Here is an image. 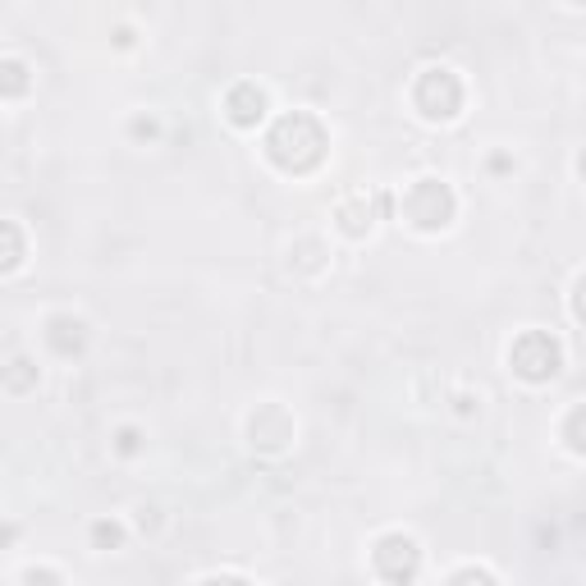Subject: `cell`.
<instances>
[{
  "instance_id": "cell-20",
  "label": "cell",
  "mask_w": 586,
  "mask_h": 586,
  "mask_svg": "<svg viewBox=\"0 0 586 586\" xmlns=\"http://www.w3.org/2000/svg\"><path fill=\"white\" fill-rule=\"evenodd\" d=\"M14 537H19V527L14 522H0V545H10Z\"/></svg>"
},
{
  "instance_id": "cell-9",
  "label": "cell",
  "mask_w": 586,
  "mask_h": 586,
  "mask_svg": "<svg viewBox=\"0 0 586 586\" xmlns=\"http://www.w3.org/2000/svg\"><path fill=\"white\" fill-rule=\"evenodd\" d=\"M335 225H340V234H348V239H367L376 229V207L367 202V193L344 197L335 207Z\"/></svg>"
},
{
  "instance_id": "cell-17",
  "label": "cell",
  "mask_w": 586,
  "mask_h": 586,
  "mask_svg": "<svg viewBox=\"0 0 586 586\" xmlns=\"http://www.w3.org/2000/svg\"><path fill=\"white\" fill-rule=\"evenodd\" d=\"M37 577H46V582H65V573H56V568H23V582H37Z\"/></svg>"
},
{
  "instance_id": "cell-14",
  "label": "cell",
  "mask_w": 586,
  "mask_h": 586,
  "mask_svg": "<svg viewBox=\"0 0 586 586\" xmlns=\"http://www.w3.org/2000/svg\"><path fill=\"white\" fill-rule=\"evenodd\" d=\"M142 449H147V440H142L138 426H119V430H115V453H119V458H138Z\"/></svg>"
},
{
  "instance_id": "cell-5",
  "label": "cell",
  "mask_w": 586,
  "mask_h": 586,
  "mask_svg": "<svg viewBox=\"0 0 586 586\" xmlns=\"http://www.w3.org/2000/svg\"><path fill=\"white\" fill-rule=\"evenodd\" d=\"M298 436V422L285 403H257L248 413V445L257 453H285Z\"/></svg>"
},
{
  "instance_id": "cell-11",
  "label": "cell",
  "mask_w": 586,
  "mask_h": 586,
  "mask_svg": "<svg viewBox=\"0 0 586 586\" xmlns=\"http://www.w3.org/2000/svg\"><path fill=\"white\" fill-rule=\"evenodd\" d=\"M0 386H5L10 394H33L42 386V367L33 358H10L5 367H0Z\"/></svg>"
},
{
  "instance_id": "cell-6",
  "label": "cell",
  "mask_w": 586,
  "mask_h": 586,
  "mask_svg": "<svg viewBox=\"0 0 586 586\" xmlns=\"http://www.w3.org/2000/svg\"><path fill=\"white\" fill-rule=\"evenodd\" d=\"M371 568L386 582H413L422 568V545L407 537V531H386L371 550Z\"/></svg>"
},
{
  "instance_id": "cell-19",
  "label": "cell",
  "mask_w": 586,
  "mask_h": 586,
  "mask_svg": "<svg viewBox=\"0 0 586 586\" xmlns=\"http://www.w3.org/2000/svg\"><path fill=\"white\" fill-rule=\"evenodd\" d=\"M138 37H134V28H115V46H124V50H129Z\"/></svg>"
},
{
  "instance_id": "cell-4",
  "label": "cell",
  "mask_w": 586,
  "mask_h": 586,
  "mask_svg": "<svg viewBox=\"0 0 586 586\" xmlns=\"http://www.w3.org/2000/svg\"><path fill=\"white\" fill-rule=\"evenodd\" d=\"M504 358H508V371L527 380V386H550L564 371V344L550 330H522V335H514Z\"/></svg>"
},
{
  "instance_id": "cell-2",
  "label": "cell",
  "mask_w": 586,
  "mask_h": 586,
  "mask_svg": "<svg viewBox=\"0 0 586 586\" xmlns=\"http://www.w3.org/2000/svg\"><path fill=\"white\" fill-rule=\"evenodd\" d=\"M407 101L426 124H453L468 106V83L449 65H426L407 88Z\"/></svg>"
},
{
  "instance_id": "cell-18",
  "label": "cell",
  "mask_w": 586,
  "mask_h": 586,
  "mask_svg": "<svg viewBox=\"0 0 586 586\" xmlns=\"http://www.w3.org/2000/svg\"><path fill=\"white\" fill-rule=\"evenodd\" d=\"M463 577H486V582H495L491 568H458V573H453V582H463Z\"/></svg>"
},
{
  "instance_id": "cell-21",
  "label": "cell",
  "mask_w": 586,
  "mask_h": 586,
  "mask_svg": "<svg viewBox=\"0 0 586 586\" xmlns=\"http://www.w3.org/2000/svg\"><path fill=\"white\" fill-rule=\"evenodd\" d=\"M491 170L495 174H508V170H514V161H508V157H491Z\"/></svg>"
},
{
  "instance_id": "cell-15",
  "label": "cell",
  "mask_w": 586,
  "mask_h": 586,
  "mask_svg": "<svg viewBox=\"0 0 586 586\" xmlns=\"http://www.w3.org/2000/svg\"><path fill=\"white\" fill-rule=\"evenodd\" d=\"M129 138L134 142H157L161 138V119L157 115H134L129 119Z\"/></svg>"
},
{
  "instance_id": "cell-22",
  "label": "cell",
  "mask_w": 586,
  "mask_h": 586,
  "mask_svg": "<svg viewBox=\"0 0 586 586\" xmlns=\"http://www.w3.org/2000/svg\"><path fill=\"white\" fill-rule=\"evenodd\" d=\"M568 5H582V0H568Z\"/></svg>"
},
{
  "instance_id": "cell-3",
  "label": "cell",
  "mask_w": 586,
  "mask_h": 586,
  "mask_svg": "<svg viewBox=\"0 0 586 586\" xmlns=\"http://www.w3.org/2000/svg\"><path fill=\"white\" fill-rule=\"evenodd\" d=\"M399 211L417 234H445L458 220V193L445 180H436V174H426V180H413L403 188Z\"/></svg>"
},
{
  "instance_id": "cell-8",
  "label": "cell",
  "mask_w": 586,
  "mask_h": 586,
  "mask_svg": "<svg viewBox=\"0 0 586 586\" xmlns=\"http://www.w3.org/2000/svg\"><path fill=\"white\" fill-rule=\"evenodd\" d=\"M42 340L56 358H79V353L88 348V340H92V325L83 317H73V312H50Z\"/></svg>"
},
{
  "instance_id": "cell-12",
  "label": "cell",
  "mask_w": 586,
  "mask_h": 586,
  "mask_svg": "<svg viewBox=\"0 0 586 586\" xmlns=\"http://www.w3.org/2000/svg\"><path fill=\"white\" fill-rule=\"evenodd\" d=\"M33 92V69L28 60H0V101H19Z\"/></svg>"
},
{
  "instance_id": "cell-16",
  "label": "cell",
  "mask_w": 586,
  "mask_h": 586,
  "mask_svg": "<svg viewBox=\"0 0 586 586\" xmlns=\"http://www.w3.org/2000/svg\"><path fill=\"white\" fill-rule=\"evenodd\" d=\"M564 445H568V453H582V403H573L564 417Z\"/></svg>"
},
{
  "instance_id": "cell-1",
  "label": "cell",
  "mask_w": 586,
  "mask_h": 586,
  "mask_svg": "<svg viewBox=\"0 0 586 586\" xmlns=\"http://www.w3.org/2000/svg\"><path fill=\"white\" fill-rule=\"evenodd\" d=\"M266 161L279 170V174H289V180H302V174H317L330 157V129H325V119L312 115V111H285L271 129H266Z\"/></svg>"
},
{
  "instance_id": "cell-13",
  "label": "cell",
  "mask_w": 586,
  "mask_h": 586,
  "mask_svg": "<svg viewBox=\"0 0 586 586\" xmlns=\"http://www.w3.org/2000/svg\"><path fill=\"white\" fill-rule=\"evenodd\" d=\"M124 545V527L115 518L92 522V550H119Z\"/></svg>"
},
{
  "instance_id": "cell-7",
  "label": "cell",
  "mask_w": 586,
  "mask_h": 586,
  "mask_svg": "<svg viewBox=\"0 0 586 586\" xmlns=\"http://www.w3.org/2000/svg\"><path fill=\"white\" fill-rule=\"evenodd\" d=\"M220 111H225V119L234 124V129H257V124H266V115H271V92L262 88V83H252V79H239L234 88L225 92V101H220Z\"/></svg>"
},
{
  "instance_id": "cell-10",
  "label": "cell",
  "mask_w": 586,
  "mask_h": 586,
  "mask_svg": "<svg viewBox=\"0 0 586 586\" xmlns=\"http://www.w3.org/2000/svg\"><path fill=\"white\" fill-rule=\"evenodd\" d=\"M28 262V234L14 220H0V275H14Z\"/></svg>"
}]
</instances>
